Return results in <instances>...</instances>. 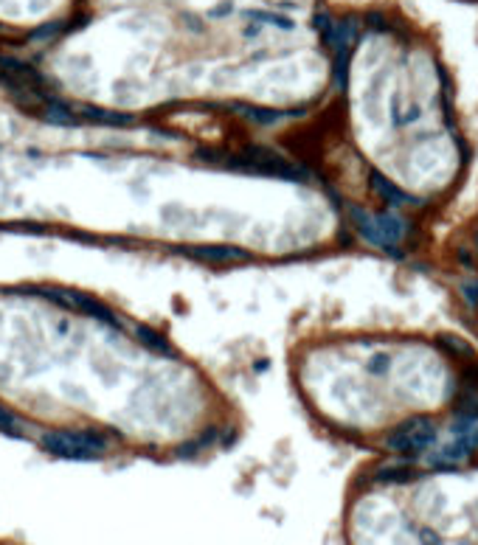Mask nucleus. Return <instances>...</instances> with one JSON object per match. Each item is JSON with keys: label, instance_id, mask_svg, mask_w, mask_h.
<instances>
[{"label": "nucleus", "instance_id": "1", "mask_svg": "<svg viewBox=\"0 0 478 545\" xmlns=\"http://www.w3.org/2000/svg\"><path fill=\"white\" fill-rule=\"evenodd\" d=\"M0 233L208 270L298 264L346 251L354 236L293 135L48 107L0 141Z\"/></svg>", "mask_w": 478, "mask_h": 545}, {"label": "nucleus", "instance_id": "3", "mask_svg": "<svg viewBox=\"0 0 478 545\" xmlns=\"http://www.w3.org/2000/svg\"><path fill=\"white\" fill-rule=\"evenodd\" d=\"M242 433L239 399L163 326L71 281H0L3 439L65 461L192 464Z\"/></svg>", "mask_w": 478, "mask_h": 545}, {"label": "nucleus", "instance_id": "4", "mask_svg": "<svg viewBox=\"0 0 478 545\" xmlns=\"http://www.w3.org/2000/svg\"><path fill=\"white\" fill-rule=\"evenodd\" d=\"M40 107L34 90L28 87L20 62L9 48H0V141L9 138L25 115Z\"/></svg>", "mask_w": 478, "mask_h": 545}, {"label": "nucleus", "instance_id": "2", "mask_svg": "<svg viewBox=\"0 0 478 545\" xmlns=\"http://www.w3.org/2000/svg\"><path fill=\"white\" fill-rule=\"evenodd\" d=\"M318 0H82L12 51L34 99L102 121L293 135L332 96Z\"/></svg>", "mask_w": 478, "mask_h": 545}]
</instances>
